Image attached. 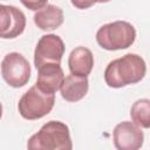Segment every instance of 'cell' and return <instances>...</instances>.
Returning a JSON list of instances; mask_svg holds the SVG:
<instances>
[{
  "mask_svg": "<svg viewBox=\"0 0 150 150\" xmlns=\"http://www.w3.org/2000/svg\"><path fill=\"white\" fill-rule=\"evenodd\" d=\"M146 73L144 60L137 54H125L110 61L104 70V81L111 88H122L139 82Z\"/></svg>",
  "mask_w": 150,
  "mask_h": 150,
  "instance_id": "obj_1",
  "label": "cell"
},
{
  "mask_svg": "<svg viewBox=\"0 0 150 150\" xmlns=\"http://www.w3.org/2000/svg\"><path fill=\"white\" fill-rule=\"evenodd\" d=\"M30 150H71L69 128L60 121H49L30 136L27 142Z\"/></svg>",
  "mask_w": 150,
  "mask_h": 150,
  "instance_id": "obj_2",
  "label": "cell"
},
{
  "mask_svg": "<svg viewBox=\"0 0 150 150\" xmlns=\"http://www.w3.org/2000/svg\"><path fill=\"white\" fill-rule=\"evenodd\" d=\"M136 39V29L127 21H114L103 25L96 33L97 43L107 50L129 48Z\"/></svg>",
  "mask_w": 150,
  "mask_h": 150,
  "instance_id": "obj_3",
  "label": "cell"
},
{
  "mask_svg": "<svg viewBox=\"0 0 150 150\" xmlns=\"http://www.w3.org/2000/svg\"><path fill=\"white\" fill-rule=\"evenodd\" d=\"M54 103L55 95L42 91L35 84L21 96L18 103V110L23 118L33 121L48 115L52 111Z\"/></svg>",
  "mask_w": 150,
  "mask_h": 150,
  "instance_id": "obj_4",
  "label": "cell"
},
{
  "mask_svg": "<svg viewBox=\"0 0 150 150\" xmlns=\"http://www.w3.org/2000/svg\"><path fill=\"white\" fill-rule=\"evenodd\" d=\"M1 75L11 87L21 88L30 79V64L22 54L16 52L9 53L2 59Z\"/></svg>",
  "mask_w": 150,
  "mask_h": 150,
  "instance_id": "obj_5",
  "label": "cell"
},
{
  "mask_svg": "<svg viewBox=\"0 0 150 150\" xmlns=\"http://www.w3.org/2000/svg\"><path fill=\"white\" fill-rule=\"evenodd\" d=\"M64 53V43L59 35H42L34 52V64L36 69L45 63H60Z\"/></svg>",
  "mask_w": 150,
  "mask_h": 150,
  "instance_id": "obj_6",
  "label": "cell"
},
{
  "mask_svg": "<svg viewBox=\"0 0 150 150\" xmlns=\"http://www.w3.org/2000/svg\"><path fill=\"white\" fill-rule=\"evenodd\" d=\"M114 145L118 150H137L143 145L144 134L141 127L130 121L118 123L112 131Z\"/></svg>",
  "mask_w": 150,
  "mask_h": 150,
  "instance_id": "obj_7",
  "label": "cell"
},
{
  "mask_svg": "<svg viewBox=\"0 0 150 150\" xmlns=\"http://www.w3.org/2000/svg\"><path fill=\"white\" fill-rule=\"evenodd\" d=\"M1 28L0 36L2 39H14L22 34L26 27L25 14L14 6H0Z\"/></svg>",
  "mask_w": 150,
  "mask_h": 150,
  "instance_id": "obj_8",
  "label": "cell"
},
{
  "mask_svg": "<svg viewBox=\"0 0 150 150\" xmlns=\"http://www.w3.org/2000/svg\"><path fill=\"white\" fill-rule=\"evenodd\" d=\"M64 81V73L60 63H45L38 68L36 86L45 93H56Z\"/></svg>",
  "mask_w": 150,
  "mask_h": 150,
  "instance_id": "obj_9",
  "label": "cell"
},
{
  "mask_svg": "<svg viewBox=\"0 0 150 150\" xmlns=\"http://www.w3.org/2000/svg\"><path fill=\"white\" fill-rule=\"evenodd\" d=\"M68 67L71 74L77 76H88L94 67V56L90 49L79 46L71 50L68 57Z\"/></svg>",
  "mask_w": 150,
  "mask_h": 150,
  "instance_id": "obj_10",
  "label": "cell"
},
{
  "mask_svg": "<svg viewBox=\"0 0 150 150\" xmlns=\"http://www.w3.org/2000/svg\"><path fill=\"white\" fill-rule=\"evenodd\" d=\"M89 89V82L87 76H77L69 74L64 77V81L60 88L61 96L68 102H77L82 100Z\"/></svg>",
  "mask_w": 150,
  "mask_h": 150,
  "instance_id": "obj_11",
  "label": "cell"
},
{
  "mask_svg": "<svg viewBox=\"0 0 150 150\" xmlns=\"http://www.w3.org/2000/svg\"><path fill=\"white\" fill-rule=\"evenodd\" d=\"M63 11L55 5H47L34 15V23L42 30H53L63 23Z\"/></svg>",
  "mask_w": 150,
  "mask_h": 150,
  "instance_id": "obj_12",
  "label": "cell"
},
{
  "mask_svg": "<svg viewBox=\"0 0 150 150\" xmlns=\"http://www.w3.org/2000/svg\"><path fill=\"white\" fill-rule=\"evenodd\" d=\"M131 121L141 128H150V100L141 98L137 100L130 109Z\"/></svg>",
  "mask_w": 150,
  "mask_h": 150,
  "instance_id": "obj_13",
  "label": "cell"
},
{
  "mask_svg": "<svg viewBox=\"0 0 150 150\" xmlns=\"http://www.w3.org/2000/svg\"><path fill=\"white\" fill-rule=\"evenodd\" d=\"M20 1L26 8L30 11H40L41 8L47 6L48 0H20Z\"/></svg>",
  "mask_w": 150,
  "mask_h": 150,
  "instance_id": "obj_14",
  "label": "cell"
},
{
  "mask_svg": "<svg viewBox=\"0 0 150 150\" xmlns=\"http://www.w3.org/2000/svg\"><path fill=\"white\" fill-rule=\"evenodd\" d=\"M73 6H75L79 9H86L91 7L95 2H97L98 0H70Z\"/></svg>",
  "mask_w": 150,
  "mask_h": 150,
  "instance_id": "obj_15",
  "label": "cell"
},
{
  "mask_svg": "<svg viewBox=\"0 0 150 150\" xmlns=\"http://www.w3.org/2000/svg\"><path fill=\"white\" fill-rule=\"evenodd\" d=\"M108 1H110V0H98L97 2H108Z\"/></svg>",
  "mask_w": 150,
  "mask_h": 150,
  "instance_id": "obj_16",
  "label": "cell"
}]
</instances>
